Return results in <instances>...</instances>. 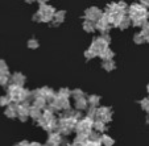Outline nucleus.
<instances>
[{
    "mask_svg": "<svg viewBox=\"0 0 149 146\" xmlns=\"http://www.w3.org/2000/svg\"><path fill=\"white\" fill-rule=\"evenodd\" d=\"M28 146H41V145L37 142H33V143H28Z\"/></svg>",
    "mask_w": 149,
    "mask_h": 146,
    "instance_id": "obj_7",
    "label": "nucleus"
},
{
    "mask_svg": "<svg viewBox=\"0 0 149 146\" xmlns=\"http://www.w3.org/2000/svg\"><path fill=\"white\" fill-rule=\"evenodd\" d=\"M99 141H100V143H103L104 146H112L113 143H115V141L111 137H108V136H102Z\"/></svg>",
    "mask_w": 149,
    "mask_h": 146,
    "instance_id": "obj_2",
    "label": "nucleus"
},
{
    "mask_svg": "<svg viewBox=\"0 0 149 146\" xmlns=\"http://www.w3.org/2000/svg\"><path fill=\"white\" fill-rule=\"evenodd\" d=\"M141 3H143L144 6H149V0H141Z\"/></svg>",
    "mask_w": 149,
    "mask_h": 146,
    "instance_id": "obj_6",
    "label": "nucleus"
},
{
    "mask_svg": "<svg viewBox=\"0 0 149 146\" xmlns=\"http://www.w3.org/2000/svg\"><path fill=\"white\" fill-rule=\"evenodd\" d=\"M59 142H61V136L58 133H52L49 136V143L50 145H58Z\"/></svg>",
    "mask_w": 149,
    "mask_h": 146,
    "instance_id": "obj_1",
    "label": "nucleus"
},
{
    "mask_svg": "<svg viewBox=\"0 0 149 146\" xmlns=\"http://www.w3.org/2000/svg\"><path fill=\"white\" fill-rule=\"evenodd\" d=\"M94 28H95V26H94L93 25V24H91V23H87V24H84V29H87V30H93V29Z\"/></svg>",
    "mask_w": 149,
    "mask_h": 146,
    "instance_id": "obj_5",
    "label": "nucleus"
},
{
    "mask_svg": "<svg viewBox=\"0 0 149 146\" xmlns=\"http://www.w3.org/2000/svg\"><path fill=\"white\" fill-rule=\"evenodd\" d=\"M94 127H95V129L98 130V132H103L104 130V122L100 120H98L95 124H94Z\"/></svg>",
    "mask_w": 149,
    "mask_h": 146,
    "instance_id": "obj_3",
    "label": "nucleus"
},
{
    "mask_svg": "<svg viewBox=\"0 0 149 146\" xmlns=\"http://www.w3.org/2000/svg\"><path fill=\"white\" fill-rule=\"evenodd\" d=\"M40 1H44V0H40Z\"/></svg>",
    "mask_w": 149,
    "mask_h": 146,
    "instance_id": "obj_8",
    "label": "nucleus"
},
{
    "mask_svg": "<svg viewBox=\"0 0 149 146\" xmlns=\"http://www.w3.org/2000/svg\"><path fill=\"white\" fill-rule=\"evenodd\" d=\"M148 90H149V86H148Z\"/></svg>",
    "mask_w": 149,
    "mask_h": 146,
    "instance_id": "obj_9",
    "label": "nucleus"
},
{
    "mask_svg": "<svg viewBox=\"0 0 149 146\" xmlns=\"http://www.w3.org/2000/svg\"><path fill=\"white\" fill-rule=\"evenodd\" d=\"M91 11H93V12H96V19H100V12H99L98 9H95V8H91L88 12H91ZM87 17H88V19H90V20H94V19H95V15H90V16H87Z\"/></svg>",
    "mask_w": 149,
    "mask_h": 146,
    "instance_id": "obj_4",
    "label": "nucleus"
}]
</instances>
